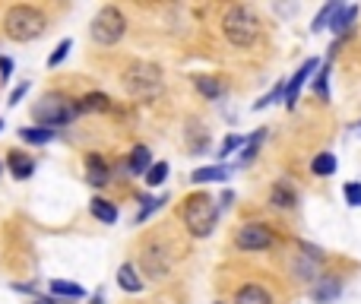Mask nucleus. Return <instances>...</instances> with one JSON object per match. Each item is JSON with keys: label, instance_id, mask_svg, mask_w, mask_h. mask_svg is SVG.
<instances>
[{"label": "nucleus", "instance_id": "obj_33", "mask_svg": "<svg viewBox=\"0 0 361 304\" xmlns=\"http://www.w3.org/2000/svg\"><path fill=\"white\" fill-rule=\"evenodd\" d=\"M342 194H346V203H348V206H361V184H358V181L346 184V187H342Z\"/></svg>", "mask_w": 361, "mask_h": 304}, {"label": "nucleus", "instance_id": "obj_4", "mask_svg": "<svg viewBox=\"0 0 361 304\" xmlns=\"http://www.w3.org/2000/svg\"><path fill=\"white\" fill-rule=\"evenodd\" d=\"M222 32H225L228 44H234V48H253L260 38V19L257 13L251 10V6H228L225 16H222Z\"/></svg>", "mask_w": 361, "mask_h": 304}, {"label": "nucleus", "instance_id": "obj_22", "mask_svg": "<svg viewBox=\"0 0 361 304\" xmlns=\"http://www.w3.org/2000/svg\"><path fill=\"white\" fill-rule=\"evenodd\" d=\"M51 295L61 301V298H70V301H76V298L86 295V289L76 282H63V279H51Z\"/></svg>", "mask_w": 361, "mask_h": 304}, {"label": "nucleus", "instance_id": "obj_2", "mask_svg": "<svg viewBox=\"0 0 361 304\" xmlns=\"http://www.w3.org/2000/svg\"><path fill=\"white\" fill-rule=\"evenodd\" d=\"M181 222L194 238H209L219 222V203L209 194H190L181 206Z\"/></svg>", "mask_w": 361, "mask_h": 304}, {"label": "nucleus", "instance_id": "obj_23", "mask_svg": "<svg viewBox=\"0 0 361 304\" xmlns=\"http://www.w3.org/2000/svg\"><path fill=\"white\" fill-rule=\"evenodd\" d=\"M336 168H339V162H336L333 152H320V156H314V162H310V171H314L317 177L336 175Z\"/></svg>", "mask_w": 361, "mask_h": 304}, {"label": "nucleus", "instance_id": "obj_39", "mask_svg": "<svg viewBox=\"0 0 361 304\" xmlns=\"http://www.w3.org/2000/svg\"><path fill=\"white\" fill-rule=\"evenodd\" d=\"M0 130H4V120H0Z\"/></svg>", "mask_w": 361, "mask_h": 304}, {"label": "nucleus", "instance_id": "obj_3", "mask_svg": "<svg viewBox=\"0 0 361 304\" xmlns=\"http://www.w3.org/2000/svg\"><path fill=\"white\" fill-rule=\"evenodd\" d=\"M120 86H124L127 95L133 99H156L162 92V67L158 63H149V61H133L124 67V76H120Z\"/></svg>", "mask_w": 361, "mask_h": 304}, {"label": "nucleus", "instance_id": "obj_31", "mask_svg": "<svg viewBox=\"0 0 361 304\" xmlns=\"http://www.w3.org/2000/svg\"><path fill=\"white\" fill-rule=\"evenodd\" d=\"M162 203H168V196H143V209L137 213V222H146L158 206H162Z\"/></svg>", "mask_w": 361, "mask_h": 304}, {"label": "nucleus", "instance_id": "obj_5", "mask_svg": "<svg viewBox=\"0 0 361 304\" xmlns=\"http://www.w3.org/2000/svg\"><path fill=\"white\" fill-rule=\"evenodd\" d=\"M73 118H76V105H70L61 92H48L42 101L32 105V120H35L38 127H48V130L70 124Z\"/></svg>", "mask_w": 361, "mask_h": 304}, {"label": "nucleus", "instance_id": "obj_35", "mask_svg": "<svg viewBox=\"0 0 361 304\" xmlns=\"http://www.w3.org/2000/svg\"><path fill=\"white\" fill-rule=\"evenodd\" d=\"M10 76H13V61H10V57L0 54V82H6Z\"/></svg>", "mask_w": 361, "mask_h": 304}, {"label": "nucleus", "instance_id": "obj_11", "mask_svg": "<svg viewBox=\"0 0 361 304\" xmlns=\"http://www.w3.org/2000/svg\"><path fill=\"white\" fill-rule=\"evenodd\" d=\"M339 291H342L339 279H336V276H320L314 282V289H310V295H314V301L327 304V301H333V298H339Z\"/></svg>", "mask_w": 361, "mask_h": 304}, {"label": "nucleus", "instance_id": "obj_36", "mask_svg": "<svg viewBox=\"0 0 361 304\" xmlns=\"http://www.w3.org/2000/svg\"><path fill=\"white\" fill-rule=\"evenodd\" d=\"M10 289H13V291H19V295H35V291H38L32 282H13Z\"/></svg>", "mask_w": 361, "mask_h": 304}, {"label": "nucleus", "instance_id": "obj_24", "mask_svg": "<svg viewBox=\"0 0 361 304\" xmlns=\"http://www.w3.org/2000/svg\"><path fill=\"white\" fill-rule=\"evenodd\" d=\"M355 16H358V6H339V10H336V16L329 19V29L339 35V32H346L348 25L355 23Z\"/></svg>", "mask_w": 361, "mask_h": 304}, {"label": "nucleus", "instance_id": "obj_37", "mask_svg": "<svg viewBox=\"0 0 361 304\" xmlns=\"http://www.w3.org/2000/svg\"><path fill=\"white\" fill-rule=\"evenodd\" d=\"M35 304H61V301L54 295H48V298H35Z\"/></svg>", "mask_w": 361, "mask_h": 304}, {"label": "nucleus", "instance_id": "obj_30", "mask_svg": "<svg viewBox=\"0 0 361 304\" xmlns=\"http://www.w3.org/2000/svg\"><path fill=\"white\" fill-rule=\"evenodd\" d=\"M279 99H285V82H276L272 92H266L260 101H253V111H263V108H270L272 101H279Z\"/></svg>", "mask_w": 361, "mask_h": 304}, {"label": "nucleus", "instance_id": "obj_29", "mask_svg": "<svg viewBox=\"0 0 361 304\" xmlns=\"http://www.w3.org/2000/svg\"><path fill=\"white\" fill-rule=\"evenodd\" d=\"M70 48H73V42H70V38H61V42H57V48L51 51V57H48V67H61V63L67 61Z\"/></svg>", "mask_w": 361, "mask_h": 304}, {"label": "nucleus", "instance_id": "obj_38", "mask_svg": "<svg viewBox=\"0 0 361 304\" xmlns=\"http://www.w3.org/2000/svg\"><path fill=\"white\" fill-rule=\"evenodd\" d=\"M92 304H105V295H101V291L99 295H92Z\"/></svg>", "mask_w": 361, "mask_h": 304}, {"label": "nucleus", "instance_id": "obj_9", "mask_svg": "<svg viewBox=\"0 0 361 304\" xmlns=\"http://www.w3.org/2000/svg\"><path fill=\"white\" fill-rule=\"evenodd\" d=\"M317 70H320V61H317V57H310V61H304L301 67H298L295 73H291V80L285 82V105L295 108V101H298V92H301V86L308 82V76H310V73H317Z\"/></svg>", "mask_w": 361, "mask_h": 304}, {"label": "nucleus", "instance_id": "obj_27", "mask_svg": "<svg viewBox=\"0 0 361 304\" xmlns=\"http://www.w3.org/2000/svg\"><path fill=\"white\" fill-rule=\"evenodd\" d=\"M165 177H168V162H152V168L146 171L143 181L149 184V187H162Z\"/></svg>", "mask_w": 361, "mask_h": 304}, {"label": "nucleus", "instance_id": "obj_16", "mask_svg": "<svg viewBox=\"0 0 361 304\" xmlns=\"http://www.w3.org/2000/svg\"><path fill=\"white\" fill-rule=\"evenodd\" d=\"M270 203L276 209H295L298 196H295V190H291L285 181H276V184H272V190H270Z\"/></svg>", "mask_w": 361, "mask_h": 304}, {"label": "nucleus", "instance_id": "obj_26", "mask_svg": "<svg viewBox=\"0 0 361 304\" xmlns=\"http://www.w3.org/2000/svg\"><path fill=\"white\" fill-rule=\"evenodd\" d=\"M339 0H333V4H327V6H323V10L320 13H317V16H314V25H310V29H314V32H323V29H329V19H333L336 16V10H339Z\"/></svg>", "mask_w": 361, "mask_h": 304}, {"label": "nucleus", "instance_id": "obj_21", "mask_svg": "<svg viewBox=\"0 0 361 304\" xmlns=\"http://www.w3.org/2000/svg\"><path fill=\"white\" fill-rule=\"evenodd\" d=\"M149 168H152V152H149V146H137V149L130 152L127 171H130V175H146Z\"/></svg>", "mask_w": 361, "mask_h": 304}, {"label": "nucleus", "instance_id": "obj_34", "mask_svg": "<svg viewBox=\"0 0 361 304\" xmlns=\"http://www.w3.org/2000/svg\"><path fill=\"white\" fill-rule=\"evenodd\" d=\"M25 92H29V82H23V86H16L10 92V101H6V105H19V101L25 99Z\"/></svg>", "mask_w": 361, "mask_h": 304}, {"label": "nucleus", "instance_id": "obj_20", "mask_svg": "<svg viewBox=\"0 0 361 304\" xmlns=\"http://www.w3.org/2000/svg\"><path fill=\"white\" fill-rule=\"evenodd\" d=\"M228 175H232L228 165H206V168H196L194 175H190V181L194 184H213V181H228Z\"/></svg>", "mask_w": 361, "mask_h": 304}, {"label": "nucleus", "instance_id": "obj_15", "mask_svg": "<svg viewBox=\"0 0 361 304\" xmlns=\"http://www.w3.org/2000/svg\"><path fill=\"white\" fill-rule=\"evenodd\" d=\"M6 165H10V171H13V177H16V181H25V177L35 175V158L25 156V152H10Z\"/></svg>", "mask_w": 361, "mask_h": 304}, {"label": "nucleus", "instance_id": "obj_1", "mask_svg": "<svg viewBox=\"0 0 361 304\" xmlns=\"http://www.w3.org/2000/svg\"><path fill=\"white\" fill-rule=\"evenodd\" d=\"M44 29H48V16L32 4H13L4 13V35L10 42H19V44L35 42Z\"/></svg>", "mask_w": 361, "mask_h": 304}, {"label": "nucleus", "instance_id": "obj_13", "mask_svg": "<svg viewBox=\"0 0 361 304\" xmlns=\"http://www.w3.org/2000/svg\"><path fill=\"white\" fill-rule=\"evenodd\" d=\"M118 285L124 291H130V295H139V291L146 289V282L139 279V272H137V266L133 263H120V270H118Z\"/></svg>", "mask_w": 361, "mask_h": 304}, {"label": "nucleus", "instance_id": "obj_40", "mask_svg": "<svg viewBox=\"0 0 361 304\" xmlns=\"http://www.w3.org/2000/svg\"><path fill=\"white\" fill-rule=\"evenodd\" d=\"M0 171H4V162H0Z\"/></svg>", "mask_w": 361, "mask_h": 304}, {"label": "nucleus", "instance_id": "obj_32", "mask_svg": "<svg viewBox=\"0 0 361 304\" xmlns=\"http://www.w3.org/2000/svg\"><path fill=\"white\" fill-rule=\"evenodd\" d=\"M314 92H317V99L329 101V67H323L320 76L314 80Z\"/></svg>", "mask_w": 361, "mask_h": 304}, {"label": "nucleus", "instance_id": "obj_7", "mask_svg": "<svg viewBox=\"0 0 361 304\" xmlns=\"http://www.w3.org/2000/svg\"><path fill=\"white\" fill-rule=\"evenodd\" d=\"M234 244H238V251H270V247L276 244V234H272V228L263 225V222H247V225L238 228Z\"/></svg>", "mask_w": 361, "mask_h": 304}, {"label": "nucleus", "instance_id": "obj_28", "mask_svg": "<svg viewBox=\"0 0 361 304\" xmlns=\"http://www.w3.org/2000/svg\"><path fill=\"white\" fill-rule=\"evenodd\" d=\"M244 146H247V139L241 137V133H232V137L222 139V146H219V158H228L234 149H244Z\"/></svg>", "mask_w": 361, "mask_h": 304}, {"label": "nucleus", "instance_id": "obj_17", "mask_svg": "<svg viewBox=\"0 0 361 304\" xmlns=\"http://www.w3.org/2000/svg\"><path fill=\"white\" fill-rule=\"evenodd\" d=\"M89 213H92L99 222H105V225H114V222H118V206H114L111 200H105V196H92Z\"/></svg>", "mask_w": 361, "mask_h": 304}, {"label": "nucleus", "instance_id": "obj_8", "mask_svg": "<svg viewBox=\"0 0 361 304\" xmlns=\"http://www.w3.org/2000/svg\"><path fill=\"white\" fill-rule=\"evenodd\" d=\"M139 266H143V276L146 279H165L171 270V253L168 247H162L158 241H152V244H146L143 257H139Z\"/></svg>", "mask_w": 361, "mask_h": 304}, {"label": "nucleus", "instance_id": "obj_18", "mask_svg": "<svg viewBox=\"0 0 361 304\" xmlns=\"http://www.w3.org/2000/svg\"><path fill=\"white\" fill-rule=\"evenodd\" d=\"M111 108V99L105 92H89L76 101V114H92V111H108Z\"/></svg>", "mask_w": 361, "mask_h": 304}, {"label": "nucleus", "instance_id": "obj_12", "mask_svg": "<svg viewBox=\"0 0 361 304\" xmlns=\"http://www.w3.org/2000/svg\"><path fill=\"white\" fill-rule=\"evenodd\" d=\"M234 304H272V298H270V291H266L263 285L247 282V285H241V289H238Z\"/></svg>", "mask_w": 361, "mask_h": 304}, {"label": "nucleus", "instance_id": "obj_6", "mask_svg": "<svg viewBox=\"0 0 361 304\" xmlns=\"http://www.w3.org/2000/svg\"><path fill=\"white\" fill-rule=\"evenodd\" d=\"M92 42L95 44H101V48H111V44H118L120 38H124V32H127V16L118 10V6H101L99 13H95V19H92Z\"/></svg>", "mask_w": 361, "mask_h": 304}, {"label": "nucleus", "instance_id": "obj_14", "mask_svg": "<svg viewBox=\"0 0 361 304\" xmlns=\"http://www.w3.org/2000/svg\"><path fill=\"white\" fill-rule=\"evenodd\" d=\"M194 86H196V92H200L203 99H209V101H215V99H222V95H225V86H222L219 76L200 73V76H194Z\"/></svg>", "mask_w": 361, "mask_h": 304}, {"label": "nucleus", "instance_id": "obj_19", "mask_svg": "<svg viewBox=\"0 0 361 304\" xmlns=\"http://www.w3.org/2000/svg\"><path fill=\"white\" fill-rule=\"evenodd\" d=\"M54 137L57 130H48V127H19V139L25 146H48Z\"/></svg>", "mask_w": 361, "mask_h": 304}, {"label": "nucleus", "instance_id": "obj_10", "mask_svg": "<svg viewBox=\"0 0 361 304\" xmlns=\"http://www.w3.org/2000/svg\"><path fill=\"white\" fill-rule=\"evenodd\" d=\"M86 181L92 184V187H105V184L111 181V168H108V162L99 152H89L86 156Z\"/></svg>", "mask_w": 361, "mask_h": 304}, {"label": "nucleus", "instance_id": "obj_25", "mask_svg": "<svg viewBox=\"0 0 361 304\" xmlns=\"http://www.w3.org/2000/svg\"><path fill=\"white\" fill-rule=\"evenodd\" d=\"M266 139V130H257L253 137H247V146H244V152H241V162L238 165H251L253 158H257V152H260V143Z\"/></svg>", "mask_w": 361, "mask_h": 304}]
</instances>
